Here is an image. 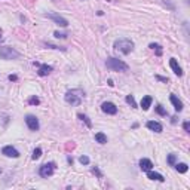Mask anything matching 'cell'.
<instances>
[{
    "mask_svg": "<svg viewBox=\"0 0 190 190\" xmlns=\"http://www.w3.org/2000/svg\"><path fill=\"white\" fill-rule=\"evenodd\" d=\"M114 49L117 52H121L123 55H128L134 51V42L131 39H126V37H121V39H116L114 40Z\"/></svg>",
    "mask_w": 190,
    "mask_h": 190,
    "instance_id": "obj_1",
    "label": "cell"
},
{
    "mask_svg": "<svg viewBox=\"0 0 190 190\" xmlns=\"http://www.w3.org/2000/svg\"><path fill=\"white\" fill-rule=\"evenodd\" d=\"M83 97H85V92H83L82 89H71V91H67L64 100H65L67 104H71V106H80Z\"/></svg>",
    "mask_w": 190,
    "mask_h": 190,
    "instance_id": "obj_2",
    "label": "cell"
},
{
    "mask_svg": "<svg viewBox=\"0 0 190 190\" xmlns=\"http://www.w3.org/2000/svg\"><path fill=\"white\" fill-rule=\"evenodd\" d=\"M106 65L108 70H113V71H128V64L123 62L122 60H117V58H108L106 61Z\"/></svg>",
    "mask_w": 190,
    "mask_h": 190,
    "instance_id": "obj_3",
    "label": "cell"
},
{
    "mask_svg": "<svg viewBox=\"0 0 190 190\" xmlns=\"http://www.w3.org/2000/svg\"><path fill=\"white\" fill-rule=\"evenodd\" d=\"M21 54L11 46H0V58L2 60H16L19 58Z\"/></svg>",
    "mask_w": 190,
    "mask_h": 190,
    "instance_id": "obj_4",
    "label": "cell"
},
{
    "mask_svg": "<svg viewBox=\"0 0 190 190\" xmlns=\"http://www.w3.org/2000/svg\"><path fill=\"white\" fill-rule=\"evenodd\" d=\"M55 169H57V163L55 162H48L39 168V175L43 177V178H48L55 172Z\"/></svg>",
    "mask_w": 190,
    "mask_h": 190,
    "instance_id": "obj_5",
    "label": "cell"
},
{
    "mask_svg": "<svg viewBox=\"0 0 190 190\" xmlns=\"http://www.w3.org/2000/svg\"><path fill=\"white\" fill-rule=\"evenodd\" d=\"M45 16L49 18V19H52L55 24H58V26H61V27H67V26H68V21H67L64 16L58 15V13H45Z\"/></svg>",
    "mask_w": 190,
    "mask_h": 190,
    "instance_id": "obj_6",
    "label": "cell"
},
{
    "mask_svg": "<svg viewBox=\"0 0 190 190\" xmlns=\"http://www.w3.org/2000/svg\"><path fill=\"white\" fill-rule=\"evenodd\" d=\"M26 123H27V126H28L30 131H37L39 126H40L37 117L33 116V114H27V116H26Z\"/></svg>",
    "mask_w": 190,
    "mask_h": 190,
    "instance_id": "obj_7",
    "label": "cell"
},
{
    "mask_svg": "<svg viewBox=\"0 0 190 190\" xmlns=\"http://www.w3.org/2000/svg\"><path fill=\"white\" fill-rule=\"evenodd\" d=\"M101 110H103L106 114H111V116L117 113V107H116L113 103H110V101L103 103V104H101Z\"/></svg>",
    "mask_w": 190,
    "mask_h": 190,
    "instance_id": "obj_8",
    "label": "cell"
},
{
    "mask_svg": "<svg viewBox=\"0 0 190 190\" xmlns=\"http://www.w3.org/2000/svg\"><path fill=\"white\" fill-rule=\"evenodd\" d=\"M2 153L5 155V156H8V157H19V152L15 149V147H12V146H5L3 149H2Z\"/></svg>",
    "mask_w": 190,
    "mask_h": 190,
    "instance_id": "obj_9",
    "label": "cell"
},
{
    "mask_svg": "<svg viewBox=\"0 0 190 190\" xmlns=\"http://www.w3.org/2000/svg\"><path fill=\"white\" fill-rule=\"evenodd\" d=\"M37 67H39V70H37V74L39 76H48L54 70L52 65H48V64H39Z\"/></svg>",
    "mask_w": 190,
    "mask_h": 190,
    "instance_id": "obj_10",
    "label": "cell"
},
{
    "mask_svg": "<svg viewBox=\"0 0 190 190\" xmlns=\"http://www.w3.org/2000/svg\"><path fill=\"white\" fill-rule=\"evenodd\" d=\"M140 169L141 171H144V172H147V171H150V169H153V162L150 160V159H141L140 160Z\"/></svg>",
    "mask_w": 190,
    "mask_h": 190,
    "instance_id": "obj_11",
    "label": "cell"
},
{
    "mask_svg": "<svg viewBox=\"0 0 190 190\" xmlns=\"http://www.w3.org/2000/svg\"><path fill=\"white\" fill-rule=\"evenodd\" d=\"M169 65H171L172 71H174V73H175L178 77H181V76H183V68L180 67V64L177 62V60H175V58H171V60H169Z\"/></svg>",
    "mask_w": 190,
    "mask_h": 190,
    "instance_id": "obj_12",
    "label": "cell"
},
{
    "mask_svg": "<svg viewBox=\"0 0 190 190\" xmlns=\"http://www.w3.org/2000/svg\"><path fill=\"white\" fill-rule=\"evenodd\" d=\"M146 126H147L150 131H155V132H157V134H160V132L163 131L162 125H160L159 122H156V121H149V122L146 123Z\"/></svg>",
    "mask_w": 190,
    "mask_h": 190,
    "instance_id": "obj_13",
    "label": "cell"
},
{
    "mask_svg": "<svg viewBox=\"0 0 190 190\" xmlns=\"http://www.w3.org/2000/svg\"><path fill=\"white\" fill-rule=\"evenodd\" d=\"M169 100H171V103H172V106H174L175 111H181V110H183V101H181V100H180V98L177 97V95L171 94Z\"/></svg>",
    "mask_w": 190,
    "mask_h": 190,
    "instance_id": "obj_14",
    "label": "cell"
},
{
    "mask_svg": "<svg viewBox=\"0 0 190 190\" xmlns=\"http://www.w3.org/2000/svg\"><path fill=\"white\" fill-rule=\"evenodd\" d=\"M152 103H153V98L150 97V95H146V97H142V100H141V108L144 110V111H147V110L150 108Z\"/></svg>",
    "mask_w": 190,
    "mask_h": 190,
    "instance_id": "obj_15",
    "label": "cell"
},
{
    "mask_svg": "<svg viewBox=\"0 0 190 190\" xmlns=\"http://www.w3.org/2000/svg\"><path fill=\"white\" fill-rule=\"evenodd\" d=\"M147 177L150 178V180H156V181H160V183H163L165 181V178H163V175L162 174H159V172H155V171H147Z\"/></svg>",
    "mask_w": 190,
    "mask_h": 190,
    "instance_id": "obj_16",
    "label": "cell"
},
{
    "mask_svg": "<svg viewBox=\"0 0 190 190\" xmlns=\"http://www.w3.org/2000/svg\"><path fill=\"white\" fill-rule=\"evenodd\" d=\"M95 141L100 142V144H106L107 142V135L103 134V132H97L95 134Z\"/></svg>",
    "mask_w": 190,
    "mask_h": 190,
    "instance_id": "obj_17",
    "label": "cell"
},
{
    "mask_svg": "<svg viewBox=\"0 0 190 190\" xmlns=\"http://www.w3.org/2000/svg\"><path fill=\"white\" fill-rule=\"evenodd\" d=\"M174 166H175V169H177L180 174H184V172H187V169H189L187 163H175Z\"/></svg>",
    "mask_w": 190,
    "mask_h": 190,
    "instance_id": "obj_18",
    "label": "cell"
},
{
    "mask_svg": "<svg viewBox=\"0 0 190 190\" xmlns=\"http://www.w3.org/2000/svg\"><path fill=\"white\" fill-rule=\"evenodd\" d=\"M77 117L80 119L82 122H85V123H86V126H88V128H92V122H91V119H89L86 114H82V113H79V114H77Z\"/></svg>",
    "mask_w": 190,
    "mask_h": 190,
    "instance_id": "obj_19",
    "label": "cell"
},
{
    "mask_svg": "<svg viewBox=\"0 0 190 190\" xmlns=\"http://www.w3.org/2000/svg\"><path fill=\"white\" fill-rule=\"evenodd\" d=\"M150 48H152L153 51H156V55H157V57L162 55V48H160V45H157V43H150Z\"/></svg>",
    "mask_w": 190,
    "mask_h": 190,
    "instance_id": "obj_20",
    "label": "cell"
},
{
    "mask_svg": "<svg viewBox=\"0 0 190 190\" xmlns=\"http://www.w3.org/2000/svg\"><path fill=\"white\" fill-rule=\"evenodd\" d=\"M125 101L132 107V108H137V103H135V100H134V97L132 95H126V98H125Z\"/></svg>",
    "mask_w": 190,
    "mask_h": 190,
    "instance_id": "obj_21",
    "label": "cell"
},
{
    "mask_svg": "<svg viewBox=\"0 0 190 190\" xmlns=\"http://www.w3.org/2000/svg\"><path fill=\"white\" fill-rule=\"evenodd\" d=\"M42 156V149L40 147H36L34 150H33V155H31V159L33 160H36V159H39Z\"/></svg>",
    "mask_w": 190,
    "mask_h": 190,
    "instance_id": "obj_22",
    "label": "cell"
},
{
    "mask_svg": "<svg viewBox=\"0 0 190 190\" xmlns=\"http://www.w3.org/2000/svg\"><path fill=\"white\" fill-rule=\"evenodd\" d=\"M28 104H30V106H39V104H40V100L36 97V95H33V97L28 98Z\"/></svg>",
    "mask_w": 190,
    "mask_h": 190,
    "instance_id": "obj_23",
    "label": "cell"
},
{
    "mask_svg": "<svg viewBox=\"0 0 190 190\" xmlns=\"http://www.w3.org/2000/svg\"><path fill=\"white\" fill-rule=\"evenodd\" d=\"M156 113H157V114H160V116H168V113H166V110H165V108H163L160 104H159V106H156Z\"/></svg>",
    "mask_w": 190,
    "mask_h": 190,
    "instance_id": "obj_24",
    "label": "cell"
},
{
    "mask_svg": "<svg viewBox=\"0 0 190 190\" xmlns=\"http://www.w3.org/2000/svg\"><path fill=\"white\" fill-rule=\"evenodd\" d=\"M166 160H168V163H169L171 166H174V165H175V162H177V156L171 153V155H168V159H166Z\"/></svg>",
    "mask_w": 190,
    "mask_h": 190,
    "instance_id": "obj_25",
    "label": "cell"
},
{
    "mask_svg": "<svg viewBox=\"0 0 190 190\" xmlns=\"http://www.w3.org/2000/svg\"><path fill=\"white\" fill-rule=\"evenodd\" d=\"M92 172H94L95 175H97L98 178H103V172L100 171V168H98V166H94V168H92Z\"/></svg>",
    "mask_w": 190,
    "mask_h": 190,
    "instance_id": "obj_26",
    "label": "cell"
},
{
    "mask_svg": "<svg viewBox=\"0 0 190 190\" xmlns=\"http://www.w3.org/2000/svg\"><path fill=\"white\" fill-rule=\"evenodd\" d=\"M79 162H80L82 165H89V157L83 155V156H80V157H79Z\"/></svg>",
    "mask_w": 190,
    "mask_h": 190,
    "instance_id": "obj_27",
    "label": "cell"
},
{
    "mask_svg": "<svg viewBox=\"0 0 190 190\" xmlns=\"http://www.w3.org/2000/svg\"><path fill=\"white\" fill-rule=\"evenodd\" d=\"M54 36H55L57 39H67V34H65V33H60V31H55Z\"/></svg>",
    "mask_w": 190,
    "mask_h": 190,
    "instance_id": "obj_28",
    "label": "cell"
},
{
    "mask_svg": "<svg viewBox=\"0 0 190 190\" xmlns=\"http://www.w3.org/2000/svg\"><path fill=\"white\" fill-rule=\"evenodd\" d=\"M48 48H51V49H61V51H65V48H61V46H55V45H51V43H45Z\"/></svg>",
    "mask_w": 190,
    "mask_h": 190,
    "instance_id": "obj_29",
    "label": "cell"
},
{
    "mask_svg": "<svg viewBox=\"0 0 190 190\" xmlns=\"http://www.w3.org/2000/svg\"><path fill=\"white\" fill-rule=\"evenodd\" d=\"M156 79H157V80H160V82H165V83H168V77H162V76H156Z\"/></svg>",
    "mask_w": 190,
    "mask_h": 190,
    "instance_id": "obj_30",
    "label": "cell"
},
{
    "mask_svg": "<svg viewBox=\"0 0 190 190\" xmlns=\"http://www.w3.org/2000/svg\"><path fill=\"white\" fill-rule=\"evenodd\" d=\"M9 80H11V82H16V80H18V76H15V74H11V76H9Z\"/></svg>",
    "mask_w": 190,
    "mask_h": 190,
    "instance_id": "obj_31",
    "label": "cell"
},
{
    "mask_svg": "<svg viewBox=\"0 0 190 190\" xmlns=\"http://www.w3.org/2000/svg\"><path fill=\"white\" fill-rule=\"evenodd\" d=\"M183 128H184V131H186V132H189V129H190L189 122H184V123H183Z\"/></svg>",
    "mask_w": 190,
    "mask_h": 190,
    "instance_id": "obj_32",
    "label": "cell"
},
{
    "mask_svg": "<svg viewBox=\"0 0 190 190\" xmlns=\"http://www.w3.org/2000/svg\"><path fill=\"white\" fill-rule=\"evenodd\" d=\"M67 160H68V163L73 165V157H70V156H68V157H67Z\"/></svg>",
    "mask_w": 190,
    "mask_h": 190,
    "instance_id": "obj_33",
    "label": "cell"
},
{
    "mask_svg": "<svg viewBox=\"0 0 190 190\" xmlns=\"http://www.w3.org/2000/svg\"><path fill=\"white\" fill-rule=\"evenodd\" d=\"M97 15H98V16H103V15H104V12H103V11H98V12H97Z\"/></svg>",
    "mask_w": 190,
    "mask_h": 190,
    "instance_id": "obj_34",
    "label": "cell"
},
{
    "mask_svg": "<svg viewBox=\"0 0 190 190\" xmlns=\"http://www.w3.org/2000/svg\"><path fill=\"white\" fill-rule=\"evenodd\" d=\"M108 86H114V83H113V80H111V79L108 80Z\"/></svg>",
    "mask_w": 190,
    "mask_h": 190,
    "instance_id": "obj_35",
    "label": "cell"
},
{
    "mask_svg": "<svg viewBox=\"0 0 190 190\" xmlns=\"http://www.w3.org/2000/svg\"><path fill=\"white\" fill-rule=\"evenodd\" d=\"M0 40H2V31H0Z\"/></svg>",
    "mask_w": 190,
    "mask_h": 190,
    "instance_id": "obj_36",
    "label": "cell"
}]
</instances>
